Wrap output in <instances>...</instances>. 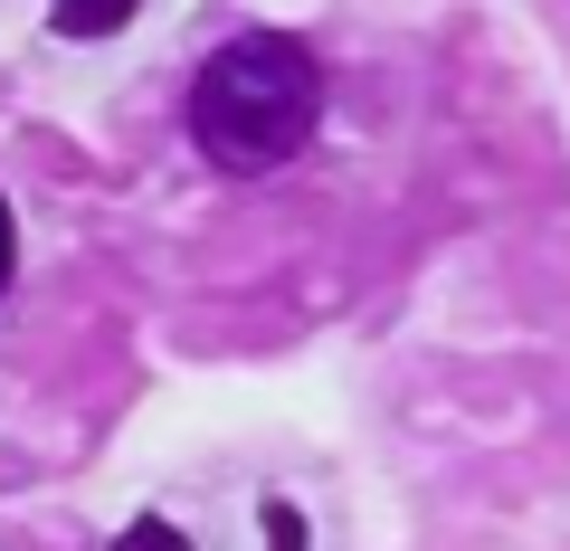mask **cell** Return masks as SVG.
I'll return each mask as SVG.
<instances>
[{
	"label": "cell",
	"instance_id": "obj_3",
	"mask_svg": "<svg viewBox=\"0 0 570 551\" xmlns=\"http://www.w3.org/2000/svg\"><path fill=\"white\" fill-rule=\"evenodd\" d=\"M10 266H20V238H10V209H0V286H10Z\"/></svg>",
	"mask_w": 570,
	"mask_h": 551
},
{
	"label": "cell",
	"instance_id": "obj_1",
	"mask_svg": "<svg viewBox=\"0 0 570 551\" xmlns=\"http://www.w3.org/2000/svg\"><path fill=\"white\" fill-rule=\"evenodd\" d=\"M314 115H324V77L295 39H228L190 77V144L219 171H276L305 152Z\"/></svg>",
	"mask_w": 570,
	"mask_h": 551
},
{
	"label": "cell",
	"instance_id": "obj_2",
	"mask_svg": "<svg viewBox=\"0 0 570 551\" xmlns=\"http://www.w3.org/2000/svg\"><path fill=\"white\" fill-rule=\"evenodd\" d=\"M124 10H134V0H58V29L67 39H96V29H115Z\"/></svg>",
	"mask_w": 570,
	"mask_h": 551
}]
</instances>
